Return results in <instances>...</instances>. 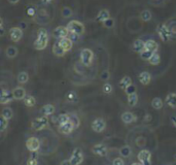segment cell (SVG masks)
<instances>
[{
    "instance_id": "45",
    "label": "cell",
    "mask_w": 176,
    "mask_h": 165,
    "mask_svg": "<svg viewBox=\"0 0 176 165\" xmlns=\"http://www.w3.org/2000/svg\"><path fill=\"white\" fill-rule=\"evenodd\" d=\"M68 37L73 41V43H76V41H78V39H79V35L76 33H72V32H69Z\"/></svg>"
},
{
    "instance_id": "36",
    "label": "cell",
    "mask_w": 176,
    "mask_h": 165,
    "mask_svg": "<svg viewBox=\"0 0 176 165\" xmlns=\"http://www.w3.org/2000/svg\"><path fill=\"white\" fill-rule=\"evenodd\" d=\"M69 120H70V117L68 114H61V115H59L57 118V122L59 125L65 124V123L69 122Z\"/></svg>"
},
{
    "instance_id": "42",
    "label": "cell",
    "mask_w": 176,
    "mask_h": 165,
    "mask_svg": "<svg viewBox=\"0 0 176 165\" xmlns=\"http://www.w3.org/2000/svg\"><path fill=\"white\" fill-rule=\"evenodd\" d=\"M100 79L101 80H103V82H107V80L110 79V72H109L108 70H103L100 75Z\"/></svg>"
},
{
    "instance_id": "7",
    "label": "cell",
    "mask_w": 176,
    "mask_h": 165,
    "mask_svg": "<svg viewBox=\"0 0 176 165\" xmlns=\"http://www.w3.org/2000/svg\"><path fill=\"white\" fill-rule=\"evenodd\" d=\"M157 31H158V34H159L160 38L163 41H169L170 39V31H169L168 27L165 25V24H160L159 26L157 28Z\"/></svg>"
},
{
    "instance_id": "14",
    "label": "cell",
    "mask_w": 176,
    "mask_h": 165,
    "mask_svg": "<svg viewBox=\"0 0 176 165\" xmlns=\"http://www.w3.org/2000/svg\"><path fill=\"white\" fill-rule=\"evenodd\" d=\"M74 125L72 124L71 122H67V123H65V124H62V125H60L59 126V132L60 133H62V134H65V135H67V134H70L72 131H73V129H74Z\"/></svg>"
},
{
    "instance_id": "51",
    "label": "cell",
    "mask_w": 176,
    "mask_h": 165,
    "mask_svg": "<svg viewBox=\"0 0 176 165\" xmlns=\"http://www.w3.org/2000/svg\"><path fill=\"white\" fill-rule=\"evenodd\" d=\"M53 1H54V0H41V2L43 3V4H50Z\"/></svg>"
},
{
    "instance_id": "27",
    "label": "cell",
    "mask_w": 176,
    "mask_h": 165,
    "mask_svg": "<svg viewBox=\"0 0 176 165\" xmlns=\"http://www.w3.org/2000/svg\"><path fill=\"white\" fill-rule=\"evenodd\" d=\"M66 99L71 103H76L77 101H78V96H77L76 92H74V91H69V92L66 94Z\"/></svg>"
},
{
    "instance_id": "8",
    "label": "cell",
    "mask_w": 176,
    "mask_h": 165,
    "mask_svg": "<svg viewBox=\"0 0 176 165\" xmlns=\"http://www.w3.org/2000/svg\"><path fill=\"white\" fill-rule=\"evenodd\" d=\"M53 36L55 38H58V39H62V38L64 37H68L69 35V30L67 27H64V26H59L57 28H55L54 30H53Z\"/></svg>"
},
{
    "instance_id": "15",
    "label": "cell",
    "mask_w": 176,
    "mask_h": 165,
    "mask_svg": "<svg viewBox=\"0 0 176 165\" xmlns=\"http://www.w3.org/2000/svg\"><path fill=\"white\" fill-rule=\"evenodd\" d=\"M13 94L15 99L17 100H22L26 97V91L23 87H17L13 90Z\"/></svg>"
},
{
    "instance_id": "55",
    "label": "cell",
    "mask_w": 176,
    "mask_h": 165,
    "mask_svg": "<svg viewBox=\"0 0 176 165\" xmlns=\"http://www.w3.org/2000/svg\"><path fill=\"white\" fill-rule=\"evenodd\" d=\"M175 158H176V155H175Z\"/></svg>"
},
{
    "instance_id": "4",
    "label": "cell",
    "mask_w": 176,
    "mask_h": 165,
    "mask_svg": "<svg viewBox=\"0 0 176 165\" xmlns=\"http://www.w3.org/2000/svg\"><path fill=\"white\" fill-rule=\"evenodd\" d=\"M67 28L69 30V32L76 33L78 35H83L84 33V25L83 23L78 22V21H70L67 24Z\"/></svg>"
},
{
    "instance_id": "54",
    "label": "cell",
    "mask_w": 176,
    "mask_h": 165,
    "mask_svg": "<svg viewBox=\"0 0 176 165\" xmlns=\"http://www.w3.org/2000/svg\"><path fill=\"white\" fill-rule=\"evenodd\" d=\"M131 165H142L140 162H135V163H132Z\"/></svg>"
},
{
    "instance_id": "25",
    "label": "cell",
    "mask_w": 176,
    "mask_h": 165,
    "mask_svg": "<svg viewBox=\"0 0 176 165\" xmlns=\"http://www.w3.org/2000/svg\"><path fill=\"white\" fill-rule=\"evenodd\" d=\"M109 18H110V15H109V12H108V10H107V9H101L100 12H99V13L97 15L96 20L99 21V22L103 23L104 21L108 20Z\"/></svg>"
},
{
    "instance_id": "29",
    "label": "cell",
    "mask_w": 176,
    "mask_h": 165,
    "mask_svg": "<svg viewBox=\"0 0 176 165\" xmlns=\"http://www.w3.org/2000/svg\"><path fill=\"white\" fill-rule=\"evenodd\" d=\"M18 82L20 84H26L28 80H29V75L26 71H21L19 75H18Z\"/></svg>"
},
{
    "instance_id": "9",
    "label": "cell",
    "mask_w": 176,
    "mask_h": 165,
    "mask_svg": "<svg viewBox=\"0 0 176 165\" xmlns=\"http://www.w3.org/2000/svg\"><path fill=\"white\" fill-rule=\"evenodd\" d=\"M23 36V30L21 27H13L9 29V37L13 43H18Z\"/></svg>"
},
{
    "instance_id": "23",
    "label": "cell",
    "mask_w": 176,
    "mask_h": 165,
    "mask_svg": "<svg viewBox=\"0 0 176 165\" xmlns=\"http://www.w3.org/2000/svg\"><path fill=\"white\" fill-rule=\"evenodd\" d=\"M166 103L172 108H176V93H169L166 96Z\"/></svg>"
},
{
    "instance_id": "38",
    "label": "cell",
    "mask_w": 176,
    "mask_h": 165,
    "mask_svg": "<svg viewBox=\"0 0 176 165\" xmlns=\"http://www.w3.org/2000/svg\"><path fill=\"white\" fill-rule=\"evenodd\" d=\"M61 13H62V17H63V18L67 19V18H70V17L73 15V12H72L71 8H68V6H65V8H63Z\"/></svg>"
},
{
    "instance_id": "28",
    "label": "cell",
    "mask_w": 176,
    "mask_h": 165,
    "mask_svg": "<svg viewBox=\"0 0 176 165\" xmlns=\"http://www.w3.org/2000/svg\"><path fill=\"white\" fill-rule=\"evenodd\" d=\"M163 104H164L163 100H162L160 97H156L151 100V106H153L154 110H161V108L163 107Z\"/></svg>"
},
{
    "instance_id": "24",
    "label": "cell",
    "mask_w": 176,
    "mask_h": 165,
    "mask_svg": "<svg viewBox=\"0 0 176 165\" xmlns=\"http://www.w3.org/2000/svg\"><path fill=\"white\" fill-rule=\"evenodd\" d=\"M130 85H132V80L128 75H125L124 78H122V80H119V83H118V86L122 90H125L126 88H128Z\"/></svg>"
},
{
    "instance_id": "49",
    "label": "cell",
    "mask_w": 176,
    "mask_h": 165,
    "mask_svg": "<svg viewBox=\"0 0 176 165\" xmlns=\"http://www.w3.org/2000/svg\"><path fill=\"white\" fill-rule=\"evenodd\" d=\"M60 165H72V163H71V161H70V159H69V160H63Z\"/></svg>"
},
{
    "instance_id": "37",
    "label": "cell",
    "mask_w": 176,
    "mask_h": 165,
    "mask_svg": "<svg viewBox=\"0 0 176 165\" xmlns=\"http://www.w3.org/2000/svg\"><path fill=\"white\" fill-rule=\"evenodd\" d=\"M153 53L150 52V51H148V50H143L141 53H140V58H141L142 60L148 61L151 56H153Z\"/></svg>"
},
{
    "instance_id": "35",
    "label": "cell",
    "mask_w": 176,
    "mask_h": 165,
    "mask_svg": "<svg viewBox=\"0 0 176 165\" xmlns=\"http://www.w3.org/2000/svg\"><path fill=\"white\" fill-rule=\"evenodd\" d=\"M1 116L2 117H4L5 119H8V120L9 121L10 119L13 118V110L10 107H4L1 111Z\"/></svg>"
},
{
    "instance_id": "31",
    "label": "cell",
    "mask_w": 176,
    "mask_h": 165,
    "mask_svg": "<svg viewBox=\"0 0 176 165\" xmlns=\"http://www.w3.org/2000/svg\"><path fill=\"white\" fill-rule=\"evenodd\" d=\"M149 62V64L150 65H153V66H157V65H159L160 64V62H161V57H160V55L158 54V53H153V56L150 57V59L148 60Z\"/></svg>"
},
{
    "instance_id": "41",
    "label": "cell",
    "mask_w": 176,
    "mask_h": 165,
    "mask_svg": "<svg viewBox=\"0 0 176 165\" xmlns=\"http://www.w3.org/2000/svg\"><path fill=\"white\" fill-rule=\"evenodd\" d=\"M112 86L109 83H105L103 87H102V91H103L104 94H110L112 92Z\"/></svg>"
},
{
    "instance_id": "17",
    "label": "cell",
    "mask_w": 176,
    "mask_h": 165,
    "mask_svg": "<svg viewBox=\"0 0 176 165\" xmlns=\"http://www.w3.org/2000/svg\"><path fill=\"white\" fill-rule=\"evenodd\" d=\"M59 44H61V47L64 49L66 52H68V51H70L72 49L73 41L70 39L69 37H64V38H62V39H60Z\"/></svg>"
},
{
    "instance_id": "44",
    "label": "cell",
    "mask_w": 176,
    "mask_h": 165,
    "mask_svg": "<svg viewBox=\"0 0 176 165\" xmlns=\"http://www.w3.org/2000/svg\"><path fill=\"white\" fill-rule=\"evenodd\" d=\"M113 25H114V21H113V19H111V18H109L108 20L104 21V22H103V26L105 28H112V27H113Z\"/></svg>"
},
{
    "instance_id": "30",
    "label": "cell",
    "mask_w": 176,
    "mask_h": 165,
    "mask_svg": "<svg viewBox=\"0 0 176 165\" xmlns=\"http://www.w3.org/2000/svg\"><path fill=\"white\" fill-rule=\"evenodd\" d=\"M151 18H153V15H151L150 10L148 9H144L140 13V19H141L143 22H148V21L151 20Z\"/></svg>"
},
{
    "instance_id": "34",
    "label": "cell",
    "mask_w": 176,
    "mask_h": 165,
    "mask_svg": "<svg viewBox=\"0 0 176 165\" xmlns=\"http://www.w3.org/2000/svg\"><path fill=\"white\" fill-rule=\"evenodd\" d=\"M138 103V96H137L136 93H133V94H130L128 95V104L130 106H135V105Z\"/></svg>"
},
{
    "instance_id": "53",
    "label": "cell",
    "mask_w": 176,
    "mask_h": 165,
    "mask_svg": "<svg viewBox=\"0 0 176 165\" xmlns=\"http://www.w3.org/2000/svg\"><path fill=\"white\" fill-rule=\"evenodd\" d=\"M8 1L10 3V4H17V3L19 2L20 0H8Z\"/></svg>"
},
{
    "instance_id": "2",
    "label": "cell",
    "mask_w": 176,
    "mask_h": 165,
    "mask_svg": "<svg viewBox=\"0 0 176 165\" xmlns=\"http://www.w3.org/2000/svg\"><path fill=\"white\" fill-rule=\"evenodd\" d=\"M93 60H94V53L92 50H90V49H83L80 52V62H82V64L83 66L89 67L93 63Z\"/></svg>"
},
{
    "instance_id": "1",
    "label": "cell",
    "mask_w": 176,
    "mask_h": 165,
    "mask_svg": "<svg viewBox=\"0 0 176 165\" xmlns=\"http://www.w3.org/2000/svg\"><path fill=\"white\" fill-rule=\"evenodd\" d=\"M48 44V33L44 28H40L37 32V38L34 41V49L37 51L44 50Z\"/></svg>"
},
{
    "instance_id": "12",
    "label": "cell",
    "mask_w": 176,
    "mask_h": 165,
    "mask_svg": "<svg viewBox=\"0 0 176 165\" xmlns=\"http://www.w3.org/2000/svg\"><path fill=\"white\" fill-rule=\"evenodd\" d=\"M13 99H15V97H13V91L10 92V91H8V90L2 89L1 97H0V103L1 104H8V103L12 102Z\"/></svg>"
},
{
    "instance_id": "48",
    "label": "cell",
    "mask_w": 176,
    "mask_h": 165,
    "mask_svg": "<svg viewBox=\"0 0 176 165\" xmlns=\"http://www.w3.org/2000/svg\"><path fill=\"white\" fill-rule=\"evenodd\" d=\"M27 13L29 16H34V13H35V9L34 8H28V9H27Z\"/></svg>"
},
{
    "instance_id": "13",
    "label": "cell",
    "mask_w": 176,
    "mask_h": 165,
    "mask_svg": "<svg viewBox=\"0 0 176 165\" xmlns=\"http://www.w3.org/2000/svg\"><path fill=\"white\" fill-rule=\"evenodd\" d=\"M92 152L97 156L104 157L107 155L108 149L106 146L103 145V143H97V145H95L92 148Z\"/></svg>"
},
{
    "instance_id": "40",
    "label": "cell",
    "mask_w": 176,
    "mask_h": 165,
    "mask_svg": "<svg viewBox=\"0 0 176 165\" xmlns=\"http://www.w3.org/2000/svg\"><path fill=\"white\" fill-rule=\"evenodd\" d=\"M0 123H1V125H0V131L3 132L5 130L6 128H8V119H5L4 117H2L1 116V119H0Z\"/></svg>"
},
{
    "instance_id": "33",
    "label": "cell",
    "mask_w": 176,
    "mask_h": 165,
    "mask_svg": "<svg viewBox=\"0 0 176 165\" xmlns=\"http://www.w3.org/2000/svg\"><path fill=\"white\" fill-rule=\"evenodd\" d=\"M24 103H25V105H27L28 107H32L36 104V99L31 95H26V97L24 98Z\"/></svg>"
},
{
    "instance_id": "43",
    "label": "cell",
    "mask_w": 176,
    "mask_h": 165,
    "mask_svg": "<svg viewBox=\"0 0 176 165\" xmlns=\"http://www.w3.org/2000/svg\"><path fill=\"white\" fill-rule=\"evenodd\" d=\"M125 92L127 95H130V94H133V93H136V86H134L132 84V85H130L128 88H126L125 89Z\"/></svg>"
},
{
    "instance_id": "11",
    "label": "cell",
    "mask_w": 176,
    "mask_h": 165,
    "mask_svg": "<svg viewBox=\"0 0 176 165\" xmlns=\"http://www.w3.org/2000/svg\"><path fill=\"white\" fill-rule=\"evenodd\" d=\"M40 147V142L37 137H30L26 142V148L30 152H36Z\"/></svg>"
},
{
    "instance_id": "19",
    "label": "cell",
    "mask_w": 176,
    "mask_h": 165,
    "mask_svg": "<svg viewBox=\"0 0 176 165\" xmlns=\"http://www.w3.org/2000/svg\"><path fill=\"white\" fill-rule=\"evenodd\" d=\"M138 79H139V82L141 83L142 85L146 86V85H148V84L150 83V80H151V75H150L149 72H147V71H142V72L139 75Z\"/></svg>"
},
{
    "instance_id": "10",
    "label": "cell",
    "mask_w": 176,
    "mask_h": 165,
    "mask_svg": "<svg viewBox=\"0 0 176 165\" xmlns=\"http://www.w3.org/2000/svg\"><path fill=\"white\" fill-rule=\"evenodd\" d=\"M105 128H106V123H105V121L101 118L95 119L92 123V129L97 133H100L102 131H104Z\"/></svg>"
},
{
    "instance_id": "18",
    "label": "cell",
    "mask_w": 176,
    "mask_h": 165,
    "mask_svg": "<svg viewBox=\"0 0 176 165\" xmlns=\"http://www.w3.org/2000/svg\"><path fill=\"white\" fill-rule=\"evenodd\" d=\"M137 120L136 116L134 114L130 113V111H126L122 115V121L125 123V124H130L132 122H135Z\"/></svg>"
},
{
    "instance_id": "6",
    "label": "cell",
    "mask_w": 176,
    "mask_h": 165,
    "mask_svg": "<svg viewBox=\"0 0 176 165\" xmlns=\"http://www.w3.org/2000/svg\"><path fill=\"white\" fill-rule=\"evenodd\" d=\"M137 158L142 165H151V153L148 150L140 151Z\"/></svg>"
},
{
    "instance_id": "21",
    "label": "cell",
    "mask_w": 176,
    "mask_h": 165,
    "mask_svg": "<svg viewBox=\"0 0 176 165\" xmlns=\"http://www.w3.org/2000/svg\"><path fill=\"white\" fill-rule=\"evenodd\" d=\"M53 53H54V55L57 56V57H63V56L66 54V51L61 47V44L59 43H56L53 45Z\"/></svg>"
},
{
    "instance_id": "52",
    "label": "cell",
    "mask_w": 176,
    "mask_h": 165,
    "mask_svg": "<svg viewBox=\"0 0 176 165\" xmlns=\"http://www.w3.org/2000/svg\"><path fill=\"white\" fill-rule=\"evenodd\" d=\"M171 122H172V124H173V126L176 128V116L175 117H172L171 118Z\"/></svg>"
},
{
    "instance_id": "5",
    "label": "cell",
    "mask_w": 176,
    "mask_h": 165,
    "mask_svg": "<svg viewBox=\"0 0 176 165\" xmlns=\"http://www.w3.org/2000/svg\"><path fill=\"white\" fill-rule=\"evenodd\" d=\"M70 161H71L72 165H80L83 161V153L79 148H75L70 157Z\"/></svg>"
},
{
    "instance_id": "46",
    "label": "cell",
    "mask_w": 176,
    "mask_h": 165,
    "mask_svg": "<svg viewBox=\"0 0 176 165\" xmlns=\"http://www.w3.org/2000/svg\"><path fill=\"white\" fill-rule=\"evenodd\" d=\"M112 165H125V162L122 158H115V159L112 161Z\"/></svg>"
},
{
    "instance_id": "22",
    "label": "cell",
    "mask_w": 176,
    "mask_h": 165,
    "mask_svg": "<svg viewBox=\"0 0 176 165\" xmlns=\"http://www.w3.org/2000/svg\"><path fill=\"white\" fill-rule=\"evenodd\" d=\"M159 49V44H157V41L153 39H148L145 41V50H148L153 53H156Z\"/></svg>"
},
{
    "instance_id": "16",
    "label": "cell",
    "mask_w": 176,
    "mask_h": 165,
    "mask_svg": "<svg viewBox=\"0 0 176 165\" xmlns=\"http://www.w3.org/2000/svg\"><path fill=\"white\" fill-rule=\"evenodd\" d=\"M132 50L135 53H141L143 50H145V41L141 39H136L132 44Z\"/></svg>"
},
{
    "instance_id": "32",
    "label": "cell",
    "mask_w": 176,
    "mask_h": 165,
    "mask_svg": "<svg viewBox=\"0 0 176 165\" xmlns=\"http://www.w3.org/2000/svg\"><path fill=\"white\" fill-rule=\"evenodd\" d=\"M131 153H132V151H131V148H130L129 146H124L119 149V155H121L122 157H124V158L130 157Z\"/></svg>"
},
{
    "instance_id": "47",
    "label": "cell",
    "mask_w": 176,
    "mask_h": 165,
    "mask_svg": "<svg viewBox=\"0 0 176 165\" xmlns=\"http://www.w3.org/2000/svg\"><path fill=\"white\" fill-rule=\"evenodd\" d=\"M27 165H38V161H37L36 158L30 157L27 161Z\"/></svg>"
},
{
    "instance_id": "50",
    "label": "cell",
    "mask_w": 176,
    "mask_h": 165,
    "mask_svg": "<svg viewBox=\"0 0 176 165\" xmlns=\"http://www.w3.org/2000/svg\"><path fill=\"white\" fill-rule=\"evenodd\" d=\"M0 27H1V33H0V35H1V36H3V35H4V26H3V21L1 20L0 21Z\"/></svg>"
},
{
    "instance_id": "3",
    "label": "cell",
    "mask_w": 176,
    "mask_h": 165,
    "mask_svg": "<svg viewBox=\"0 0 176 165\" xmlns=\"http://www.w3.org/2000/svg\"><path fill=\"white\" fill-rule=\"evenodd\" d=\"M48 125V117H45V116L35 118L34 120L31 122V127L36 131L42 130V129H44Z\"/></svg>"
},
{
    "instance_id": "39",
    "label": "cell",
    "mask_w": 176,
    "mask_h": 165,
    "mask_svg": "<svg viewBox=\"0 0 176 165\" xmlns=\"http://www.w3.org/2000/svg\"><path fill=\"white\" fill-rule=\"evenodd\" d=\"M69 117H70V122L72 123L73 125H74V127L75 128H78V126H79V124H80V122H79V119H78V117H77L76 115H69Z\"/></svg>"
},
{
    "instance_id": "20",
    "label": "cell",
    "mask_w": 176,
    "mask_h": 165,
    "mask_svg": "<svg viewBox=\"0 0 176 165\" xmlns=\"http://www.w3.org/2000/svg\"><path fill=\"white\" fill-rule=\"evenodd\" d=\"M40 113L42 116H45V117H48L55 113V106L53 104H45L41 107Z\"/></svg>"
},
{
    "instance_id": "26",
    "label": "cell",
    "mask_w": 176,
    "mask_h": 165,
    "mask_svg": "<svg viewBox=\"0 0 176 165\" xmlns=\"http://www.w3.org/2000/svg\"><path fill=\"white\" fill-rule=\"evenodd\" d=\"M5 54H6V56H8V58L13 59V58L18 56V49L16 47H13V45H9V47L6 48Z\"/></svg>"
}]
</instances>
